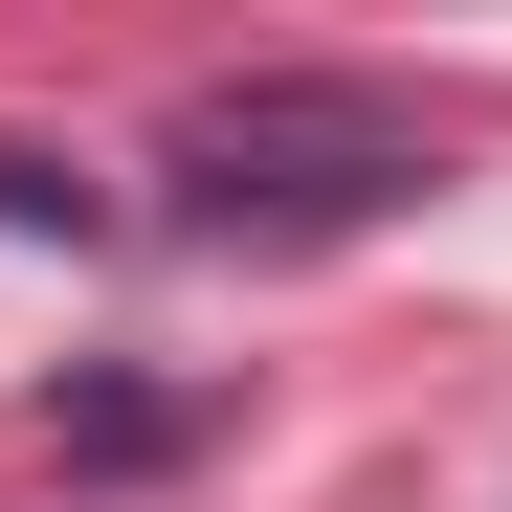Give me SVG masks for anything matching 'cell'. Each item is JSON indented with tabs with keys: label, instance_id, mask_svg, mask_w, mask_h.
I'll return each mask as SVG.
<instances>
[{
	"label": "cell",
	"instance_id": "obj_1",
	"mask_svg": "<svg viewBox=\"0 0 512 512\" xmlns=\"http://www.w3.org/2000/svg\"><path fill=\"white\" fill-rule=\"evenodd\" d=\"M423 179H446V134H423L401 90H357V67H245V90H201L179 134H156V201H179L201 245H357Z\"/></svg>",
	"mask_w": 512,
	"mask_h": 512
},
{
	"label": "cell",
	"instance_id": "obj_2",
	"mask_svg": "<svg viewBox=\"0 0 512 512\" xmlns=\"http://www.w3.org/2000/svg\"><path fill=\"white\" fill-rule=\"evenodd\" d=\"M0 223H67V245H90V179H67L45 134H0Z\"/></svg>",
	"mask_w": 512,
	"mask_h": 512
}]
</instances>
